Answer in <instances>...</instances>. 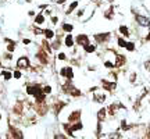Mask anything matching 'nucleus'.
I'll return each instance as SVG.
<instances>
[{"label":"nucleus","instance_id":"nucleus-1","mask_svg":"<svg viewBox=\"0 0 150 139\" xmlns=\"http://www.w3.org/2000/svg\"><path fill=\"white\" fill-rule=\"evenodd\" d=\"M64 90H65L68 95H72V96H79V95H81V92H79L78 89H75L69 82H67V85L64 86Z\"/></svg>","mask_w":150,"mask_h":139},{"label":"nucleus","instance_id":"nucleus-2","mask_svg":"<svg viewBox=\"0 0 150 139\" xmlns=\"http://www.w3.org/2000/svg\"><path fill=\"white\" fill-rule=\"evenodd\" d=\"M136 21H138V24H139V25H142V26H149L150 25V19H149V17H146V15H140V14H138Z\"/></svg>","mask_w":150,"mask_h":139},{"label":"nucleus","instance_id":"nucleus-3","mask_svg":"<svg viewBox=\"0 0 150 139\" xmlns=\"http://www.w3.org/2000/svg\"><path fill=\"white\" fill-rule=\"evenodd\" d=\"M17 67H18V68H28V67H29L28 57H19L18 61H17Z\"/></svg>","mask_w":150,"mask_h":139},{"label":"nucleus","instance_id":"nucleus-4","mask_svg":"<svg viewBox=\"0 0 150 139\" xmlns=\"http://www.w3.org/2000/svg\"><path fill=\"white\" fill-rule=\"evenodd\" d=\"M60 74H61L63 76H67L68 79H71V78L74 76V74H72V68H71V67H64V68H61Z\"/></svg>","mask_w":150,"mask_h":139},{"label":"nucleus","instance_id":"nucleus-5","mask_svg":"<svg viewBox=\"0 0 150 139\" xmlns=\"http://www.w3.org/2000/svg\"><path fill=\"white\" fill-rule=\"evenodd\" d=\"M110 38V33L107 32V33H97V35H94V39L100 42V43H103V42H107Z\"/></svg>","mask_w":150,"mask_h":139},{"label":"nucleus","instance_id":"nucleus-6","mask_svg":"<svg viewBox=\"0 0 150 139\" xmlns=\"http://www.w3.org/2000/svg\"><path fill=\"white\" fill-rule=\"evenodd\" d=\"M101 83H103V88L107 89V90H114L115 89V86H117V83L115 82H108V81H101Z\"/></svg>","mask_w":150,"mask_h":139},{"label":"nucleus","instance_id":"nucleus-7","mask_svg":"<svg viewBox=\"0 0 150 139\" xmlns=\"http://www.w3.org/2000/svg\"><path fill=\"white\" fill-rule=\"evenodd\" d=\"M76 42H78L79 44H83V46H85V44H88L89 40H88L86 35H78V36H76Z\"/></svg>","mask_w":150,"mask_h":139},{"label":"nucleus","instance_id":"nucleus-8","mask_svg":"<svg viewBox=\"0 0 150 139\" xmlns=\"http://www.w3.org/2000/svg\"><path fill=\"white\" fill-rule=\"evenodd\" d=\"M93 100L97 101V103H103V101L106 100V95H103V93H96V95H93Z\"/></svg>","mask_w":150,"mask_h":139},{"label":"nucleus","instance_id":"nucleus-9","mask_svg":"<svg viewBox=\"0 0 150 139\" xmlns=\"http://www.w3.org/2000/svg\"><path fill=\"white\" fill-rule=\"evenodd\" d=\"M124 63H125V57L121 56V54H117V56H115V64H114V65L119 67V65H122Z\"/></svg>","mask_w":150,"mask_h":139},{"label":"nucleus","instance_id":"nucleus-10","mask_svg":"<svg viewBox=\"0 0 150 139\" xmlns=\"http://www.w3.org/2000/svg\"><path fill=\"white\" fill-rule=\"evenodd\" d=\"M79 115H81V111H74V113L69 114V118H68V120L72 121V122H74V121H78V120H79Z\"/></svg>","mask_w":150,"mask_h":139},{"label":"nucleus","instance_id":"nucleus-11","mask_svg":"<svg viewBox=\"0 0 150 139\" xmlns=\"http://www.w3.org/2000/svg\"><path fill=\"white\" fill-rule=\"evenodd\" d=\"M97 118H99V121H103L104 118H106V108L99 110V113H97Z\"/></svg>","mask_w":150,"mask_h":139},{"label":"nucleus","instance_id":"nucleus-12","mask_svg":"<svg viewBox=\"0 0 150 139\" xmlns=\"http://www.w3.org/2000/svg\"><path fill=\"white\" fill-rule=\"evenodd\" d=\"M119 32H121V33H122L124 36H126V38L129 36V29H128V28H126L125 25H121V26H119Z\"/></svg>","mask_w":150,"mask_h":139},{"label":"nucleus","instance_id":"nucleus-13","mask_svg":"<svg viewBox=\"0 0 150 139\" xmlns=\"http://www.w3.org/2000/svg\"><path fill=\"white\" fill-rule=\"evenodd\" d=\"M72 44H74V39H72V36H71V35H68V36L65 38V46L71 47Z\"/></svg>","mask_w":150,"mask_h":139},{"label":"nucleus","instance_id":"nucleus-14","mask_svg":"<svg viewBox=\"0 0 150 139\" xmlns=\"http://www.w3.org/2000/svg\"><path fill=\"white\" fill-rule=\"evenodd\" d=\"M85 50H86L88 53H93V51L96 50V46H94V44H85Z\"/></svg>","mask_w":150,"mask_h":139},{"label":"nucleus","instance_id":"nucleus-15","mask_svg":"<svg viewBox=\"0 0 150 139\" xmlns=\"http://www.w3.org/2000/svg\"><path fill=\"white\" fill-rule=\"evenodd\" d=\"M38 58H40V60H42V63H43V64H46V63H47V57L44 56V53H43V51H40V53H38Z\"/></svg>","mask_w":150,"mask_h":139},{"label":"nucleus","instance_id":"nucleus-16","mask_svg":"<svg viewBox=\"0 0 150 139\" xmlns=\"http://www.w3.org/2000/svg\"><path fill=\"white\" fill-rule=\"evenodd\" d=\"M44 35H46V39H53L54 32L51 31V29H46V31H44Z\"/></svg>","mask_w":150,"mask_h":139},{"label":"nucleus","instance_id":"nucleus-17","mask_svg":"<svg viewBox=\"0 0 150 139\" xmlns=\"http://www.w3.org/2000/svg\"><path fill=\"white\" fill-rule=\"evenodd\" d=\"M117 104H115V103H114V104H111V106H110V108H108V111H110V114H111V115H115V111H117Z\"/></svg>","mask_w":150,"mask_h":139},{"label":"nucleus","instance_id":"nucleus-18","mask_svg":"<svg viewBox=\"0 0 150 139\" xmlns=\"http://www.w3.org/2000/svg\"><path fill=\"white\" fill-rule=\"evenodd\" d=\"M63 29H64L65 32H71L72 29H74V26L71 25V24H64V25H63Z\"/></svg>","mask_w":150,"mask_h":139},{"label":"nucleus","instance_id":"nucleus-19","mask_svg":"<svg viewBox=\"0 0 150 139\" xmlns=\"http://www.w3.org/2000/svg\"><path fill=\"white\" fill-rule=\"evenodd\" d=\"M126 49L129 51H133L135 50V43H132V42H126V46H125Z\"/></svg>","mask_w":150,"mask_h":139},{"label":"nucleus","instance_id":"nucleus-20","mask_svg":"<svg viewBox=\"0 0 150 139\" xmlns=\"http://www.w3.org/2000/svg\"><path fill=\"white\" fill-rule=\"evenodd\" d=\"M71 129L72 131H79V129H82V124L81 122H76V124H74V125L71 126Z\"/></svg>","mask_w":150,"mask_h":139},{"label":"nucleus","instance_id":"nucleus-21","mask_svg":"<svg viewBox=\"0 0 150 139\" xmlns=\"http://www.w3.org/2000/svg\"><path fill=\"white\" fill-rule=\"evenodd\" d=\"M112 11H114V8H112V7H110V10H108V11H106V14H104V15H106L107 19H111L112 18Z\"/></svg>","mask_w":150,"mask_h":139},{"label":"nucleus","instance_id":"nucleus-22","mask_svg":"<svg viewBox=\"0 0 150 139\" xmlns=\"http://www.w3.org/2000/svg\"><path fill=\"white\" fill-rule=\"evenodd\" d=\"M43 21H44V17L42 15V14H39L36 18H35V22H36V24H42Z\"/></svg>","mask_w":150,"mask_h":139},{"label":"nucleus","instance_id":"nucleus-23","mask_svg":"<svg viewBox=\"0 0 150 139\" xmlns=\"http://www.w3.org/2000/svg\"><path fill=\"white\" fill-rule=\"evenodd\" d=\"M76 6H78V1H74V3H72V4L69 6L68 10H67V14H69L71 11H72V10H74V8H76Z\"/></svg>","mask_w":150,"mask_h":139},{"label":"nucleus","instance_id":"nucleus-24","mask_svg":"<svg viewBox=\"0 0 150 139\" xmlns=\"http://www.w3.org/2000/svg\"><path fill=\"white\" fill-rule=\"evenodd\" d=\"M117 42H118V46H119V47H125V46H126V42H125L124 39L119 38L118 40H117Z\"/></svg>","mask_w":150,"mask_h":139},{"label":"nucleus","instance_id":"nucleus-25","mask_svg":"<svg viewBox=\"0 0 150 139\" xmlns=\"http://www.w3.org/2000/svg\"><path fill=\"white\" fill-rule=\"evenodd\" d=\"M3 76H4V79H7V81H8V79H10V78H11V72H8V71H4V72H3Z\"/></svg>","mask_w":150,"mask_h":139},{"label":"nucleus","instance_id":"nucleus-26","mask_svg":"<svg viewBox=\"0 0 150 139\" xmlns=\"http://www.w3.org/2000/svg\"><path fill=\"white\" fill-rule=\"evenodd\" d=\"M121 126H122V129H124V131H126V129H128V125H126V121H122V122H121Z\"/></svg>","mask_w":150,"mask_h":139},{"label":"nucleus","instance_id":"nucleus-27","mask_svg":"<svg viewBox=\"0 0 150 139\" xmlns=\"http://www.w3.org/2000/svg\"><path fill=\"white\" fill-rule=\"evenodd\" d=\"M12 76H14V78H17V79H18V78H21V72H19V71H15V72H14V74H12Z\"/></svg>","mask_w":150,"mask_h":139},{"label":"nucleus","instance_id":"nucleus-28","mask_svg":"<svg viewBox=\"0 0 150 139\" xmlns=\"http://www.w3.org/2000/svg\"><path fill=\"white\" fill-rule=\"evenodd\" d=\"M43 92H44V93H50V92H51V88H50V86H44Z\"/></svg>","mask_w":150,"mask_h":139},{"label":"nucleus","instance_id":"nucleus-29","mask_svg":"<svg viewBox=\"0 0 150 139\" xmlns=\"http://www.w3.org/2000/svg\"><path fill=\"white\" fill-rule=\"evenodd\" d=\"M104 65H106V67H108V68H111V67H114V64H111L110 61H106V63H104Z\"/></svg>","mask_w":150,"mask_h":139},{"label":"nucleus","instance_id":"nucleus-30","mask_svg":"<svg viewBox=\"0 0 150 139\" xmlns=\"http://www.w3.org/2000/svg\"><path fill=\"white\" fill-rule=\"evenodd\" d=\"M58 58H60V60H65V54H64V53H60V54H58Z\"/></svg>","mask_w":150,"mask_h":139},{"label":"nucleus","instance_id":"nucleus-31","mask_svg":"<svg viewBox=\"0 0 150 139\" xmlns=\"http://www.w3.org/2000/svg\"><path fill=\"white\" fill-rule=\"evenodd\" d=\"M135 79H136V74H132V75H131V82L133 83V82H135Z\"/></svg>","mask_w":150,"mask_h":139},{"label":"nucleus","instance_id":"nucleus-32","mask_svg":"<svg viewBox=\"0 0 150 139\" xmlns=\"http://www.w3.org/2000/svg\"><path fill=\"white\" fill-rule=\"evenodd\" d=\"M146 68L150 70V63H146Z\"/></svg>","mask_w":150,"mask_h":139},{"label":"nucleus","instance_id":"nucleus-33","mask_svg":"<svg viewBox=\"0 0 150 139\" xmlns=\"http://www.w3.org/2000/svg\"><path fill=\"white\" fill-rule=\"evenodd\" d=\"M146 39H147V40H150V32L147 33V36H146Z\"/></svg>","mask_w":150,"mask_h":139},{"label":"nucleus","instance_id":"nucleus-34","mask_svg":"<svg viewBox=\"0 0 150 139\" xmlns=\"http://www.w3.org/2000/svg\"><path fill=\"white\" fill-rule=\"evenodd\" d=\"M0 118H1V114H0Z\"/></svg>","mask_w":150,"mask_h":139},{"label":"nucleus","instance_id":"nucleus-35","mask_svg":"<svg viewBox=\"0 0 150 139\" xmlns=\"http://www.w3.org/2000/svg\"><path fill=\"white\" fill-rule=\"evenodd\" d=\"M108 1H112V0H108Z\"/></svg>","mask_w":150,"mask_h":139}]
</instances>
